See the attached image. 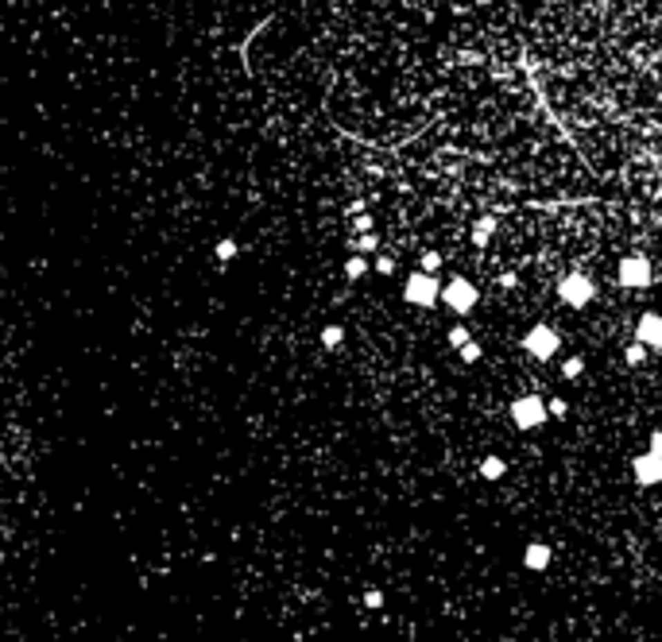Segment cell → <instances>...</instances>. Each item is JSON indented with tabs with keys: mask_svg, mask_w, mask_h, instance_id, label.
<instances>
[{
	"mask_svg": "<svg viewBox=\"0 0 662 642\" xmlns=\"http://www.w3.org/2000/svg\"><path fill=\"white\" fill-rule=\"evenodd\" d=\"M341 341H345L341 325H325V329H321V344H325V349H341Z\"/></svg>",
	"mask_w": 662,
	"mask_h": 642,
	"instance_id": "13",
	"label": "cell"
},
{
	"mask_svg": "<svg viewBox=\"0 0 662 642\" xmlns=\"http://www.w3.org/2000/svg\"><path fill=\"white\" fill-rule=\"evenodd\" d=\"M236 255V240H221L217 244V260H233Z\"/></svg>",
	"mask_w": 662,
	"mask_h": 642,
	"instance_id": "22",
	"label": "cell"
},
{
	"mask_svg": "<svg viewBox=\"0 0 662 642\" xmlns=\"http://www.w3.org/2000/svg\"><path fill=\"white\" fill-rule=\"evenodd\" d=\"M616 279H620V286H632V291L651 286V279H654L651 260H647V255H623L620 267H616Z\"/></svg>",
	"mask_w": 662,
	"mask_h": 642,
	"instance_id": "5",
	"label": "cell"
},
{
	"mask_svg": "<svg viewBox=\"0 0 662 642\" xmlns=\"http://www.w3.org/2000/svg\"><path fill=\"white\" fill-rule=\"evenodd\" d=\"M504 472H507V465H504V460L496 457V453H492V457H484V460H480V476H484V480H500V476H504Z\"/></svg>",
	"mask_w": 662,
	"mask_h": 642,
	"instance_id": "10",
	"label": "cell"
},
{
	"mask_svg": "<svg viewBox=\"0 0 662 642\" xmlns=\"http://www.w3.org/2000/svg\"><path fill=\"white\" fill-rule=\"evenodd\" d=\"M376 271H380V275H391V271H395V260H391V255H380V260H376Z\"/></svg>",
	"mask_w": 662,
	"mask_h": 642,
	"instance_id": "23",
	"label": "cell"
},
{
	"mask_svg": "<svg viewBox=\"0 0 662 642\" xmlns=\"http://www.w3.org/2000/svg\"><path fill=\"white\" fill-rule=\"evenodd\" d=\"M438 291H442V282L434 279V275L415 271L407 279V286H403V298H407L410 306H438Z\"/></svg>",
	"mask_w": 662,
	"mask_h": 642,
	"instance_id": "7",
	"label": "cell"
},
{
	"mask_svg": "<svg viewBox=\"0 0 662 642\" xmlns=\"http://www.w3.org/2000/svg\"><path fill=\"white\" fill-rule=\"evenodd\" d=\"M593 294H596V286L589 282V275H581V271H569L562 282H558V298L565 302V306H589L593 302Z\"/></svg>",
	"mask_w": 662,
	"mask_h": 642,
	"instance_id": "6",
	"label": "cell"
},
{
	"mask_svg": "<svg viewBox=\"0 0 662 642\" xmlns=\"http://www.w3.org/2000/svg\"><path fill=\"white\" fill-rule=\"evenodd\" d=\"M492 233H496V221H492V217H480V221L473 224V240H477V244H488V240H492Z\"/></svg>",
	"mask_w": 662,
	"mask_h": 642,
	"instance_id": "11",
	"label": "cell"
},
{
	"mask_svg": "<svg viewBox=\"0 0 662 642\" xmlns=\"http://www.w3.org/2000/svg\"><path fill=\"white\" fill-rule=\"evenodd\" d=\"M352 224H357L361 233H372V217H357V221H352Z\"/></svg>",
	"mask_w": 662,
	"mask_h": 642,
	"instance_id": "25",
	"label": "cell"
},
{
	"mask_svg": "<svg viewBox=\"0 0 662 642\" xmlns=\"http://www.w3.org/2000/svg\"><path fill=\"white\" fill-rule=\"evenodd\" d=\"M632 476L639 480L643 487H654L662 480V434L659 429L651 434V449H647L643 457L632 460Z\"/></svg>",
	"mask_w": 662,
	"mask_h": 642,
	"instance_id": "1",
	"label": "cell"
},
{
	"mask_svg": "<svg viewBox=\"0 0 662 642\" xmlns=\"http://www.w3.org/2000/svg\"><path fill=\"white\" fill-rule=\"evenodd\" d=\"M376 244H380L376 236H372V233H364L361 240H352V252H376Z\"/></svg>",
	"mask_w": 662,
	"mask_h": 642,
	"instance_id": "17",
	"label": "cell"
},
{
	"mask_svg": "<svg viewBox=\"0 0 662 642\" xmlns=\"http://www.w3.org/2000/svg\"><path fill=\"white\" fill-rule=\"evenodd\" d=\"M364 607H372V612L384 607V592H380V588H364Z\"/></svg>",
	"mask_w": 662,
	"mask_h": 642,
	"instance_id": "19",
	"label": "cell"
},
{
	"mask_svg": "<svg viewBox=\"0 0 662 642\" xmlns=\"http://www.w3.org/2000/svg\"><path fill=\"white\" fill-rule=\"evenodd\" d=\"M516 282H519L516 271H504V275H500V286H516Z\"/></svg>",
	"mask_w": 662,
	"mask_h": 642,
	"instance_id": "24",
	"label": "cell"
},
{
	"mask_svg": "<svg viewBox=\"0 0 662 642\" xmlns=\"http://www.w3.org/2000/svg\"><path fill=\"white\" fill-rule=\"evenodd\" d=\"M457 352H461V360H465V364H477L480 360V344L477 341H469L465 349H457Z\"/></svg>",
	"mask_w": 662,
	"mask_h": 642,
	"instance_id": "21",
	"label": "cell"
},
{
	"mask_svg": "<svg viewBox=\"0 0 662 642\" xmlns=\"http://www.w3.org/2000/svg\"><path fill=\"white\" fill-rule=\"evenodd\" d=\"M438 267H442V255H438V252H426V255H422V275H434Z\"/></svg>",
	"mask_w": 662,
	"mask_h": 642,
	"instance_id": "20",
	"label": "cell"
},
{
	"mask_svg": "<svg viewBox=\"0 0 662 642\" xmlns=\"http://www.w3.org/2000/svg\"><path fill=\"white\" fill-rule=\"evenodd\" d=\"M623 360H627V364H632V368H635V364H643V360H647V349H643V344H627V352H623Z\"/></svg>",
	"mask_w": 662,
	"mask_h": 642,
	"instance_id": "16",
	"label": "cell"
},
{
	"mask_svg": "<svg viewBox=\"0 0 662 642\" xmlns=\"http://www.w3.org/2000/svg\"><path fill=\"white\" fill-rule=\"evenodd\" d=\"M438 298H446V306H449L453 313H469L473 306H477L480 294H477V282H469L465 275H453V279H449L446 286L438 291Z\"/></svg>",
	"mask_w": 662,
	"mask_h": 642,
	"instance_id": "3",
	"label": "cell"
},
{
	"mask_svg": "<svg viewBox=\"0 0 662 642\" xmlns=\"http://www.w3.org/2000/svg\"><path fill=\"white\" fill-rule=\"evenodd\" d=\"M635 344H643L647 352H659L662 349V321L659 313H643L639 325H635Z\"/></svg>",
	"mask_w": 662,
	"mask_h": 642,
	"instance_id": "8",
	"label": "cell"
},
{
	"mask_svg": "<svg viewBox=\"0 0 662 642\" xmlns=\"http://www.w3.org/2000/svg\"><path fill=\"white\" fill-rule=\"evenodd\" d=\"M581 371H585V360H581V356H569V360L562 364V376H565V380H581Z\"/></svg>",
	"mask_w": 662,
	"mask_h": 642,
	"instance_id": "14",
	"label": "cell"
},
{
	"mask_svg": "<svg viewBox=\"0 0 662 642\" xmlns=\"http://www.w3.org/2000/svg\"><path fill=\"white\" fill-rule=\"evenodd\" d=\"M550 561H554V549H550L546 542H531V545L523 549V565L531 569V573H542Z\"/></svg>",
	"mask_w": 662,
	"mask_h": 642,
	"instance_id": "9",
	"label": "cell"
},
{
	"mask_svg": "<svg viewBox=\"0 0 662 642\" xmlns=\"http://www.w3.org/2000/svg\"><path fill=\"white\" fill-rule=\"evenodd\" d=\"M558 349H562V337L550 325H531L523 333V352L535 360H550V356H558Z\"/></svg>",
	"mask_w": 662,
	"mask_h": 642,
	"instance_id": "2",
	"label": "cell"
},
{
	"mask_svg": "<svg viewBox=\"0 0 662 642\" xmlns=\"http://www.w3.org/2000/svg\"><path fill=\"white\" fill-rule=\"evenodd\" d=\"M469 341H473V337H469L465 325H453V329H449V344H453V349H465Z\"/></svg>",
	"mask_w": 662,
	"mask_h": 642,
	"instance_id": "15",
	"label": "cell"
},
{
	"mask_svg": "<svg viewBox=\"0 0 662 642\" xmlns=\"http://www.w3.org/2000/svg\"><path fill=\"white\" fill-rule=\"evenodd\" d=\"M507 414H511V426L516 429H538L546 422V402L538 399V395H519V399L507 407Z\"/></svg>",
	"mask_w": 662,
	"mask_h": 642,
	"instance_id": "4",
	"label": "cell"
},
{
	"mask_svg": "<svg viewBox=\"0 0 662 642\" xmlns=\"http://www.w3.org/2000/svg\"><path fill=\"white\" fill-rule=\"evenodd\" d=\"M364 275H368L364 255H349V260H345V279H364Z\"/></svg>",
	"mask_w": 662,
	"mask_h": 642,
	"instance_id": "12",
	"label": "cell"
},
{
	"mask_svg": "<svg viewBox=\"0 0 662 642\" xmlns=\"http://www.w3.org/2000/svg\"><path fill=\"white\" fill-rule=\"evenodd\" d=\"M565 414H569V407H565L562 399H550V402H546V418H565Z\"/></svg>",
	"mask_w": 662,
	"mask_h": 642,
	"instance_id": "18",
	"label": "cell"
}]
</instances>
